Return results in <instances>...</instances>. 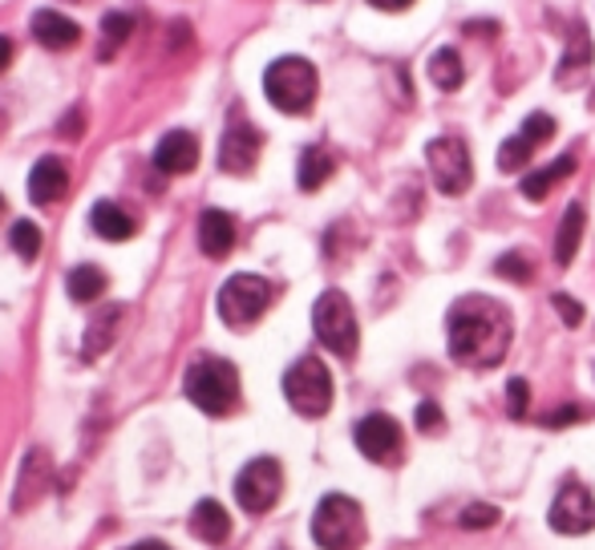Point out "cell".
Here are the masks:
<instances>
[{
  "mask_svg": "<svg viewBox=\"0 0 595 550\" xmlns=\"http://www.w3.org/2000/svg\"><path fill=\"white\" fill-rule=\"evenodd\" d=\"M446 332H450V356L466 368H495L514 337V320H510L507 304L490 296H462L450 304L446 316Z\"/></svg>",
  "mask_w": 595,
  "mask_h": 550,
  "instance_id": "1",
  "label": "cell"
},
{
  "mask_svg": "<svg viewBox=\"0 0 595 550\" xmlns=\"http://www.w3.org/2000/svg\"><path fill=\"white\" fill-rule=\"evenodd\" d=\"M183 389L203 413L227 417V413L240 405V368L231 365V360H223V356H203V360H195V365L186 368Z\"/></svg>",
  "mask_w": 595,
  "mask_h": 550,
  "instance_id": "2",
  "label": "cell"
},
{
  "mask_svg": "<svg viewBox=\"0 0 595 550\" xmlns=\"http://www.w3.org/2000/svg\"><path fill=\"white\" fill-rule=\"evenodd\" d=\"M365 510L349 494H328L312 514V538L320 550H361L365 547Z\"/></svg>",
  "mask_w": 595,
  "mask_h": 550,
  "instance_id": "3",
  "label": "cell"
},
{
  "mask_svg": "<svg viewBox=\"0 0 595 550\" xmlns=\"http://www.w3.org/2000/svg\"><path fill=\"white\" fill-rule=\"evenodd\" d=\"M316 89H320V77L304 57H280L264 73V94L280 113H308Z\"/></svg>",
  "mask_w": 595,
  "mask_h": 550,
  "instance_id": "4",
  "label": "cell"
},
{
  "mask_svg": "<svg viewBox=\"0 0 595 550\" xmlns=\"http://www.w3.org/2000/svg\"><path fill=\"white\" fill-rule=\"evenodd\" d=\"M312 328H316V340L325 344L328 353H337L340 360H353L356 356L361 332H356V311L344 292L328 288L325 296L316 300V308H312Z\"/></svg>",
  "mask_w": 595,
  "mask_h": 550,
  "instance_id": "5",
  "label": "cell"
},
{
  "mask_svg": "<svg viewBox=\"0 0 595 550\" xmlns=\"http://www.w3.org/2000/svg\"><path fill=\"white\" fill-rule=\"evenodd\" d=\"M283 396L300 417H325L332 410V377H328L325 360L304 356L283 372Z\"/></svg>",
  "mask_w": 595,
  "mask_h": 550,
  "instance_id": "6",
  "label": "cell"
},
{
  "mask_svg": "<svg viewBox=\"0 0 595 550\" xmlns=\"http://www.w3.org/2000/svg\"><path fill=\"white\" fill-rule=\"evenodd\" d=\"M271 283L264 276H231V280L219 288V316H223L227 328H252L264 311L271 308Z\"/></svg>",
  "mask_w": 595,
  "mask_h": 550,
  "instance_id": "7",
  "label": "cell"
},
{
  "mask_svg": "<svg viewBox=\"0 0 595 550\" xmlns=\"http://www.w3.org/2000/svg\"><path fill=\"white\" fill-rule=\"evenodd\" d=\"M425 162H429V179L441 195H466L470 183H474V158H470V146L453 134H441L425 146Z\"/></svg>",
  "mask_w": 595,
  "mask_h": 550,
  "instance_id": "8",
  "label": "cell"
},
{
  "mask_svg": "<svg viewBox=\"0 0 595 550\" xmlns=\"http://www.w3.org/2000/svg\"><path fill=\"white\" fill-rule=\"evenodd\" d=\"M283 490V469L276 457H255L240 469L235 478V502H240L247 514H264V510L276 506V498Z\"/></svg>",
  "mask_w": 595,
  "mask_h": 550,
  "instance_id": "9",
  "label": "cell"
},
{
  "mask_svg": "<svg viewBox=\"0 0 595 550\" xmlns=\"http://www.w3.org/2000/svg\"><path fill=\"white\" fill-rule=\"evenodd\" d=\"M547 523H551V530H559V535H571V538L587 535V530L595 526V498H592V490H587L583 481L567 478L563 490L555 494Z\"/></svg>",
  "mask_w": 595,
  "mask_h": 550,
  "instance_id": "10",
  "label": "cell"
},
{
  "mask_svg": "<svg viewBox=\"0 0 595 550\" xmlns=\"http://www.w3.org/2000/svg\"><path fill=\"white\" fill-rule=\"evenodd\" d=\"M259 150H264V134L252 122H243L240 113H231V126L219 142V167L227 174H252L255 162H259Z\"/></svg>",
  "mask_w": 595,
  "mask_h": 550,
  "instance_id": "11",
  "label": "cell"
},
{
  "mask_svg": "<svg viewBox=\"0 0 595 550\" xmlns=\"http://www.w3.org/2000/svg\"><path fill=\"white\" fill-rule=\"evenodd\" d=\"M353 441L356 450H361V457H368V462H393V457H401V425L389 417V413H368V417H361L353 429Z\"/></svg>",
  "mask_w": 595,
  "mask_h": 550,
  "instance_id": "12",
  "label": "cell"
},
{
  "mask_svg": "<svg viewBox=\"0 0 595 550\" xmlns=\"http://www.w3.org/2000/svg\"><path fill=\"white\" fill-rule=\"evenodd\" d=\"M551 134H555L551 113H531L523 126H519V134L498 146V170H507V174L523 170L526 162L535 158L538 146H543V142H551Z\"/></svg>",
  "mask_w": 595,
  "mask_h": 550,
  "instance_id": "13",
  "label": "cell"
},
{
  "mask_svg": "<svg viewBox=\"0 0 595 550\" xmlns=\"http://www.w3.org/2000/svg\"><path fill=\"white\" fill-rule=\"evenodd\" d=\"M592 61H595L592 37H587L583 21H575V25H571V37H567V53L559 57L555 82L563 85V89H575V85H583V77H587V70H592Z\"/></svg>",
  "mask_w": 595,
  "mask_h": 550,
  "instance_id": "14",
  "label": "cell"
},
{
  "mask_svg": "<svg viewBox=\"0 0 595 550\" xmlns=\"http://www.w3.org/2000/svg\"><path fill=\"white\" fill-rule=\"evenodd\" d=\"M53 481V466H49V453L45 450H28L25 466H21V481H16V494H13V510H28L37 506Z\"/></svg>",
  "mask_w": 595,
  "mask_h": 550,
  "instance_id": "15",
  "label": "cell"
},
{
  "mask_svg": "<svg viewBox=\"0 0 595 550\" xmlns=\"http://www.w3.org/2000/svg\"><path fill=\"white\" fill-rule=\"evenodd\" d=\"M155 167L162 174H191L198 167V138L186 134V130H170L167 138L158 142Z\"/></svg>",
  "mask_w": 595,
  "mask_h": 550,
  "instance_id": "16",
  "label": "cell"
},
{
  "mask_svg": "<svg viewBox=\"0 0 595 550\" xmlns=\"http://www.w3.org/2000/svg\"><path fill=\"white\" fill-rule=\"evenodd\" d=\"M33 37H37V45H45V49L65 53V49H73V45L82 41V28L65 13H57V9H41V13L33 16Z\"/></svg>",
  "mask_w": 595,
  "mask_h": 550,
  "instance_id": "17",
  "label": "cell"
},
{
  "mask_svg": "<svg viewBox=\"0 0 595 550\" xmlns=\"http://www.w3.org/2000/svg\"><path fill=\"white\" fill-rule=\"evenodd\" d=\"M70 191V170L61 158H41L33 174H28V198L37 203V207H49L57 198Z\"/></svg>",
  "mask_w": 595,
  "mask_h": 550,
  "instance_id": "18",
  "label": "cell"
},
{
  "mask_svg": "<svg viewBox=\"0 0 595 550\" xmlns=\"http://www.w3.org/2000/svg\"><path fill=\"white\" fill-rule=\"evenodd\" d=\"M198 247L211 259L231 255V247H235V219L227 211H215V207L203 211V219H198Z\"/></svg>",
  "mask_w": 595,
  "mask_h": 550,
  "instance_id": "19",
  "label": "cell"
},
{
  "mask_svg": "<svg viewBox=\"0 0 595 550\" xmlns=\"http://www.w3.org/2000/svg\"><path fill=\"white\" fill-rule=\"evenodd\" d=\"M571 174H575V155H563V158H555V162H547V167L526 170L519 191H523V198H531V203H543V198L551 195V186H559L563 179H571Z\"/></svg>",
  "mask_w": 595,
  "mask_h": 550,
  "instance_id": "20",
  "label": "cell"
},
{
  "mask_svg": "<svg viewBox=\"0 0 595 550\" xmlns=\"http://www.w3.org/2000/svg\"><path fill=\"white\" fill-rule=\"evenodd\" d=\"M118 328H122V304H106V308L89 320V328H85V340H82L85 360H98L113 340H118Z\"/></svg>",
  "mask_w": 595,
  "mask_h": 550,
  "instance_id": "21",
  "label": "cell"
},
{
  "mask_svg": "<svg viewBox=\"0 0 595 550\" xmlns=\"http://www.w3.org/2000/svg\"><path fill=\"white\" fill-rule=\"evenodd\" d=\"M89 223H94V231H98L101 240H110V243H122L138 231L134 215H130L126 207H118V203H98V207L89 211Z\"/></svg>",
  "mask_w": 595,
  "mask_h": 550,
  "instance_id": "22",
  "label": "cell"
},
{
  "mask_svg": "<svg viewBox=\"0 0 595 550\" xmlns=\"http://www.w3.org/2000/svg\"><path fill=\"white\" fill-rule=\"evenodd\" d=\"M583 227H587V215H583L580 203H571L563 211V223H559V235H555V264L559 268H571V259L583 243Z\"/></svg>",
  "mask_w": 595,
  "mask_h": 550,
  "instance_id": "23",
  "label": "cell"
},
{
  "mask_svg": "<svg viewBox=\"0 0 595 550\" xmlns=\"http://www.w3.org/2000/svg\"><path fill=\"white\" fill-rule=\"evenodd\" d=\"M191 530H195V538L219 547V542L231 535V518H227V510L219 506L215 498H203V502L195 506V514H191Z\"/></svg>",
  "mask_w": 595,
  "mask_h": 550,
  "instance_id": "24",
  "label": "cell"
},
{
  "mask_svg": "<svg viewBox=\"0 0 595 550\" xmlns=\"http://www.w3.org/2000/svg\"><path fill=\"white\" fill-rule=\"evenodd\" d=\"M332 170H337V158L328 155L325 146H308V150L300 155V170H296L300 191H320V186L332 179Z\"/></svg>",
  "mask_w": 595,
  "mask_h": 550,
  "instance_id": "25",
  "label": "cell"
},
{
  "mask_svg": "<svg viewBox=\"0 0 595 550\" xmlns=\"http://www.w3.org/2000/svg\"><path fill=\"white\" fill-rule=\"evenodd\" d=\"M65 288H70V300H73V304H94V300L106 296L110 280H106V271H101L98 264H82V268L70 271Z\"/></svg>",
  "mask_w": 595,
  "mask_h": 550,
  "instance_id": "26",
  "label": "cell"
},
{
  "mask_svg": "<svg viewBox=\"0 0 595 550\" xmlns=\"http://www.w3.org/2000/svg\"><path fill=\"white\" fill-rule=\"evenodd\" d=\"M429 82L438 85V89H446V94H453L458 85L466 82V70H462V57L453 53V49H438V53L429 57Z\"/></svg>",
  "mask_w": 595,
  "mask_h": 550,
  "instance_id": "27",
  "label": "cell"
},
{
  "mask_svg": "<svg viewBox=\"0 0 595 550\" xmlns=\"http://www.w3.org/2000/svg\"><path fill=\"white\" fill-rule=\"evenodd\" d=\"M134 33V16L130 13H110L101 21V57H113Z\"/></svg>",
  "mask_w": 595,
  "mask_h": 550,
  "instance_id": "28",
  "label": "cell"
},
{
  "mask_svg": "<svg viewBox=\"0 0 595 550\" xmlns=\"http://www.w3.org/2000/svg\"><path fill=\"white\" fill-rule=\"evenodd\" d=\"M9 243H13V252L21 255V259H37V255H41V231H37V223H28V219L13 223Z\"/></svg>",
  "mask_w": 595,
  "mask_h": 550,
  "instance_id": "29",
  "label": "cell"
},
{
  "mask_svg": "<svg viewBox=\"0 0 595 550\" xmlns=\"http://www.w3.org/2000/svg\"><path fill=\"white\" fill-rule=\"evenodd\" d=\"M495 276H502V280H510V283H526L535 276V268H531V259H526L523 252H507L495 264Z\"/></svg>",
  "mask_w": 595,
  "mask_h": 550,
  "instance_id": "30",
  "label": "cell"
},
{
  "mask_svg": "<svg viewBox=\"0 0 595 550\" xmlns=\"http://www.w3.org/2000/svg\"><path fill=\"white\" fill-rule=\"evenodd\" d=\"M458 523L466 526V530H486V526L498 523V506H486V502H474L470 510H462V518Z\"/></svg>",
  "mask_w": 595,
  "mask_h": 550,
  "instance_id": "31",
  "label": "cell"
},
{
  "mask_svg": "<svg viewBox=\"0 0 595 550\" xmlns=\"http://www.w3.org/2000/svg\"><path fill=\"white\" fill-rule=\"evenodd\" d=\"M507 405H510V417H519V421H523L526 405H531V384H526L523 377H514V381L507 384Z\"/></svg>",
  "mask_w": 595,
  "mask_h": 550,
  "instance_id": "32",
  "label": "cell"
},
{
  "mask_svg": "<svg viewBox=\"0 0 595 550\" xmlns=\"http://www.w3.org/2000/svg\"><path fill=\"white\" fill-rule=\"evenodd\" d=\"M551 308L559 311V316H563L567 328H580L583 325V304H580V300H571L567 292H555V296H551Z\"/></svg>",
  "mask_w": 595,
  "mask_h": 550,
  "instance_id": "33",
  "label": "cell"
},
{
  "mask_svg": "<svg viewBox=\"0 0 595 550\" xmlns=\"http://www.w3.org/2000/svg\"><path fill=\"white\" fill-rule=\"evenodd\" d=\"M417 429H422V433H441V429H446V417H441V410L434 401H422V405H417Z\"/></svg>",
  "mask_w": 595,
  "mask_h": 550,
  "instance_id": "34",
  "label": "cell"
},
{
  "mask_svg": "<svg viewBox=\"0 0 595 550\" xmlns=\"http://www.w3.org/2000/svg\"><path fill=\"white\" fill-rule=\"evenodd\" d=\"M580 417H583V410H575V405H563V410L547 413V417H543V425H547V429H563V425L580 421Z\"/></svg>",
  "mask_w": 595,
  "mask_h": 550,
  "instance_id": "35",
  "label": "cell"
},
{
  "mask_svg": "<svg viewBox=\"0 0 595 550\" xmlns=\"http://www.w3.org/2000/svg\"><path fill=\"white\" fill-rule=\"evenodd\" d=\"M365 4H373V9H381V13H405L413 0H365Z\"/></svg>",
  "mask_w": 595,
  "mask_h": 550,
  "instance_id": "36",
  "label": "cell"
},
{
  "mask_svg": "<svg viewBox=\"0 0 595 550\" xmlns=\"http://www.w3.org/2000/svg\"><path fill=\"white\" fill-rule=\"evenodd\" d=\"M13 65V41L9 37H0V73Z\"/></svg>",
  "mask_w": 595,
  "mask_h": 550,
  "instance_id": "37",
  "label": "cell"
},
{
  "mask_svg": "<svg viewBox=\"0 0 595 550\" xmlns=\"http://www.w3.org/2000/svg\"><path fill=\"white\" fill-rule=\"evenodd\" d=\"M77 134H82V110H73L65 118V138H77Z\"/></svg>",
  "mask_w": 595,
  "mask_h": 550,
  "instance_id": "38",
  "label": "cell"
},
{
  "mask_svg": "<svg viewBox=\"0 0 595 550\" xmlns=\"http://www.w3.org/2000/svg\"><path fill=\"white\" fill-rule=\"evenodd\" d=\"M462 33H498V21H470L462 25Z\"/></svg>",
  "mask_w": 595,
  "mask_h": 550,
  "instance_id": "39",
  "label": "cell"
},
{
  "mask_svg": "<svg viewBox=\"0 0 595 550\" xmlns=\"http://www.w3.org/2000/svg\"><path fill=\"white\" fill-rule=\"evenodd\" d=\"M130 550H170V547H162V542H138V547H130Z\"/></svg>",
  "mask_w": 595,
  "mask_h": 550,
  "instance_id": "40",
  "label": "cell"
},
{
  "mask_svg": "<svg viewBox=\"0 0 595 550\" xmlns=\"http://www.w3.org/2000/svg\"><path fill=\"white\" fill-rule=\"evenodd\" d=\"M0 215H4V195H0Z\"/></svg>",
  "mask_w": 595,
  "mask_h": 550,
  "instance_id": "41",
  "label": "cell"
},
{
  "mask_svg": "<svg viewBox=\"0 0 595 550\" xmlns=\"http://www.w3.org/2000/svg\"><path fill=\"white\" fill-rule=\"evenodd\" d=\"M312 4H316V0H312Z\"/></svg>",
  "mask_w": 595,
  "mask_h": 550,
  "instance_id": "42",
  "label": "cell"
}]
</instances>
